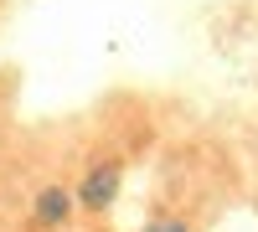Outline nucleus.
I'll return each mask as SVG.
<instances>
[{
	"mask_svg": "<svg viewBox=\"0 0 258 232\" xmlns=\"http://www.w3.org/2000/svg\"><path fill=\"white\" fill-rule=\"evenodd\" d=\"M119 160H98V165H88V176L78 181V191H73V201L78 206H88V212H109L114 206V196H119Z\"/></svg>",
	"mask_w": 258,
	"mask_h": 232,
	"instance_id": "nucleus-1",
	"label": "nucleus"
},
{
	"mask_svg": "<svg viewBox=\"0 0 258 232\" xmlns=\"http://www.w3.org/2000/svg\"><path fill=\"white\" fill-rule=\"evenodd\" d=\"M73 191H62V186H47V191H36V206H31V217L41 222V227H62L73 217Z\"/></svg>",
	"mask_w": 258,
	"mask_h": 232,
	"instance_id": "nucleus-2",
	"label": "nucleus"
},
{
	"mask_svg": "<svg viewBox=\"0 0 258 232\" xmlns=\"http://www.w3.org/2000/svg\"><path fill=\"white\" fill-rule=\"evenodd\" d=\"M145 232H186V222H176V217H160V222H150Z\"/></svg>",
	"mask_w": 258,
	"mask_h": 232,
	"instance_id": "nucleus-3",
	"label": "nucleus"
}]
</instances>
